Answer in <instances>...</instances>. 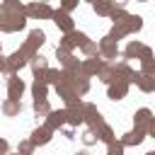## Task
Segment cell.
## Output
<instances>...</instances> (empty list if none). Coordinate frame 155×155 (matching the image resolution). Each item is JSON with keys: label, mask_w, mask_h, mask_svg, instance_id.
Instances as JSON below:
<instances>
[{"label": "cell", "mask_w": 155, "mask_h": 155, "mask_svg": "<svg viewBox=\"0 0 155 155\" xmlns=\"http://www.w3.org/2000/svg\"><path fill=\"white\" fill-rule=\"evenodd\" d=\"M92 10H94L97 17H111L114 2H111V0H94V2H92Z\"/></svg>", "instance_id": "cell-22"}, {"label": "cell", "mask_w": 155, "mask_h": 155, "mask_svg": "<svg viewBox=\"0 0 155 155\" xmlns=\"http://www.w3.org/2000/svg\"><path fill=\"white\" fill-rule=\"evenodd\" d=\"M80 140H82V145H97V140H99V136H97V131L94 128H85L82 131V136H80Z\"/></svg>", "instance_id": "cell-29"}, {"label": "cell", "mask_w": 155, "mask_h": 155, "mask_svg": "<svg viewBox=\"0 0 155 155\" xmlns=\"http://www.w3.org/2000/svg\"><path fill=\"white\" fill-rule=\"evenodd\" d=\"M2 2H10V0H2Z\"/></svg>", "instance_id": "cell-48"}, {"label": "cell", "mask_w": 155, "mask_h": 155, "mask_svg": "<svg viewBox=\"0 0 155 155\" xmlns=\"http://www.w3.org/2000/svg\"><path fill=\"white\" fill-rule=\"evenodd\" d=\"M17 155H19V153H17Z\"/></svg>", "instance_id": "cell-49"}, {"label": "cell", "mask_w": 155, "mask_h": 155, "mask_svg": "<svg viewBox=\"0 0 155 155\" xmlns=\"http://www.w3.org/2000/svg\"><path fill=\"white\" fill-rule=\"evenodd\" d=\"M82 124H85V116H82V104L70 107V109H68V126L78 128V126H82Z\"/></svg>", "instance_id": "cell-25"}, {"label": "cell", "mask_w": 155, "mask_h": 155, "mask_svg": "<svg viewBox=\"0 0 155 155\" xmlns=\"http://www.w3.org/2000/svg\"><path fill=\"white\" fill-rule=\"evenodd\" d=\"M148 133L155 138V116H153V121H150V126H148Z\"/></svg>", "instance_id": "cell-40"}, {"label": "cell", "mask_w": 155, "mask_h": 155, "mask_svg": "<svg viewBox=\"0 0 155 155\" xmlns=\"http://www.w3.org/2000/svg\"><path fill=\"white\" fill-rule=\"evenodd\" d=\"M140 73L155 75V58H150V61H140Z\"/></svg>", "instance_id": "cell-33"}, {"label": "cell", "mask_w": 155, "mask_h": 155, "mask_svg": "<svg viewBox=\"0 0 155 155\" xmlns=\"http://www.w3.org/2000/svg\"><path fill=\"white\" fill-rule=\"evenodd\" d=\"M143 138H145V131H140V128H133V131L124 133L119 143H121L124 148H136V145H140V143H143Z\"/></svg>", "instance_id": "cell-15"}, {"label": "cell", "mask_w": 155, "mask_h": 155, "mask_svg": "<svg viewBox=\"0 0 155 155\" xmlns=\"http://www.w3.org/2000/svg\"><path fill=\"white\" fill-rule=\"evenodd\" d=\"M143 48H145V44L143 41H138V39H131L128 44H126V48H124V61H131V58H140V53H143Z\"/></svg>", "instance_id": "cell-16"}, {"label": "cell", "mask_w": 155, "mask_h": 155, "mask_svg": "<svg viewBox=\"0 0 155 155\" xmlns=\"http://www.w3.org/2000/svg\"><path fill=\"white\" fill-rule=\"evenodd\" d=\"M27 5H22L19 0H10L2 2V12H0V31L5 34H15L19 29L27 27Z\"/></svg>", "instance_id": "cell-1"}, {"label": "cell", "mask_w": 155, "mask_h": 155, "mask_svg": "<svg viewBox=\"0 0 155 155\" xmlns=\"http://www.w3.org/2000/svg\"><path fill=\"white\" fill-rule=\"evenodd\" d=\"M36 56V51L31 48V46H27V44H22L12 56H7L5 61H7V75H17L24 65H29V61Z\"/></svg>", "instance_id": "cell-2"}, {"label": "cell", "mask_w": 155, "mask_h": 155, "mask_svg": "<svg viewBox=\"0 0 155 155\" xmlns=\"http://www.w3.org/2000/svg\"><path fill=\"white\" fill-rule=\"evenodd\" d=\"M136 2H148V0H136Z\"/></svg>", "instance_id": "cell-43"}, {"label": "cell", "mask_w": 155, "mask_h": 155, "mask_svg": "<svg viewBox=\"0 0 155 155\" xmlns=\"http://www.w3.org/2000/svg\"><path fill=\"white\" fill-rule=\"evenodd\" d=\"M102 58H85L82 61V65H80V73L82 75H87V78H94L97 73H99V68H102Z\"/></svg>", "instance_id": "cell-18"}, {"label": "cell", "mask_w": 155, "mask_h": 155, "mask_svg": "<svg viewBox=\"0 0 155 155\" xmlns=\"http://www.w3.org/2000/svg\"><path fill=\"white\" fill-rule=\"evenodd\" d=\"M107 155H124V145H121V143H111V145H107Z\"/></svg>", "instance_id": "cell-35"}, {"label": "cell", "mask_w": 155, "mask_h": 155, "mask_svg": "<svg viewBox=\"0 0 155 155\" xmlns=\"http://www.w3.org/2000/svg\"><path fill=\"white\" fill-rule=\"evenodd\" d=\"M133 85H136L140 92L150 94V92H155V75H148V73L136 70V75H133Z\"/></svg>", "instance_id": "cell-10"}, {"label": "cell", "mask_w": 155, "mask_h": 155, "mask_svg": "<svg viewBox=\"0 0 155 155\" xmlns=\"http://www.w3.org/2000/svg\"><path fill=\"white\" fill-rule=\"evenodd\" d=\"M0 109H2L5 116H19V114H22V102H19V99H5V102L0 104Z\"/></svg>", "instance_id": "cell-24"}, {"label": "cell", "mask_w": 155, "mask_h": 155, "mask_svg": "<svg viewBox=\"0 0 155 155\" xmlns=\"http://www.w3.org/2000/svg\"><path fill=\"white\" fill-rule=\"evenodd\" d=\"M82 116H85V124H87V128H99L102 124H107L104 121V116H102V111L92 104V102H82Z\"/></svg>", "instance_id": "cell-4"}, {"label": "cell", "mask_w": 155, "mask_h": 155, "mask_svg": "<svg viewBox=\"0 0 155 155\" xmlns=\"http://www.w3.org/2000/svg\"><path fill=\"white\" fill-rule=\"evenodd\" d=\"M51 111H53V107L48 104V99H36V102H34V114H36V116H44V119H46Z\"/></svg>", "instance_id": "cell-27"}, {"label": "cell", "mask_w": 155, "mask_h": 155, "mask_svg": "<svg viewBox=\"0 0 155 155\" xmlns=\"http://www.w3.org/2000/svg\"><path fill=\"white\" fill-rule=\"evenodd\" d=\"M0 12H2V5H0Z\"/></svg>", "instance_id": "cell-47"}, {"label": "cell", "mask_w": 155, "mask_h": 155, "mask_svg": "<svg viewBox=\"0 0 155 155\" xmlns=\"http://www.w3.org/2000/svg\"><path fill=\"white\" fill-rule=\"evenodd\" d=\"M111 2H114V7H116V10H126V5H128L131 0H111Z\"/></svg>", "instance_id": "cell-39"}, {"label": "cell", "mask_w": 155, "mask_h": 155, "mask_svg": "<svg viewBox=\"0 0 155 155\" xmlns=\"http://www.w3.org/2000/svg\"><path fill=\"white\" fill-rule=\"evenodd\" d=\"M24 90H27V85L22 78H17V75L7 78V99H19L24 94Z\"/></svg>", "instance_id": "cell-12"}, {"label": "cell", "mask_w": 155, "mask_h": 155, "mask_svg": "<svg viewBox=\"0 0 155 155\" xmlns=\"http://www.w3.org/2000/svg\"><path fill=\"white\" fill-rule=\"evenodd\" d=\"M99 56H102V61H109V63H111V58L119 56V44H116L114 39L104 36V39L99 41Z\"/></svg>", "instance_id": "cell-11"}, {"label": "cell", "mask_w": 155, "mask_h": 155, "mask_svg": "<svg viewBox=\"0 0 155 155\" xmlns=\"http://www.w3.org/2000/svg\"><path fill=\"white\" fill-rule=\"evenodd\" d=\"M87 41H90V39H87V34H82V31H68V34H63V39L58 41V48H65V51L73 53V48H82Z\"/></svg>", "instance_id": "cell-3"}, {"label": "cell", "mask_w": 155, "mask_h": 155, "mask_svg": "<svg viewBox=\"0 0 155 155\" xmlns=\"http://www.w3.org/2000/svg\"><path fill=\"white\" fill-rule=\"evenodd\" d=\"M7 153H10V143H7V138L0 136V155H7Z\"/></svg>", "instance_id": "cell-38"}, {"label": "cell", "mask_w": 155, "mask_h": 155, "mask_svg": "<svg viewBox=\"0 0 155 155\" xmlns=\"http://www.w3.org/2000/svg\"><path fill=\"white\" fill-rule=\"evenodd\" d=\"M114 70H116V78L126 80L128 85L133 82V75H136V70L131 68V63H128V61H119V63H114Z\"/></svg>", "instance_id": "cell-19"}, {"label": "cell", "mask_w": 155, "mask_h": 155, "mask_svg": "<svg viewBox=\"0 0 155 155\" xmlns=\"http://www.w3.org/2000/svg\"><path fill=\"white\" fill-rule=\"evenodd\" d=\"M97 78H99L104 85L114 82V80H116V70H114V63L104 61V63H102V68H99V73H97Z\"/></svg>", "instance_id": "cell-21"}, {"label": "cell", "mask_w": 155, "mask_h": 155, "mask_svg": "<svg viewBox=\"0 0 155 155\" xmlns=\"http://www.w3.org/2000/svg\"><path fill=\"white\" fill-rule=\"evenodd\" d=\"M75 155H90V153H87V150H80V153H75Z\"/></svg>", "instance_id": "cell-41"}, {"label": "cell", "mask_w": 155, "mask_h": 155, "mask_svg": "<svg viewBox=\"0 0 155 155\" xmlns=\"http://www.w3.org/2000/svg\"><path fill=\"white\" fill-rule=\"evenodd\" d=\"M128 82L126 80H121V78H116L114 82H109L107 85V97L111 99V102H119V99H124L126 94H128Z\"/></svg>", "instance_id": "cell-8"}, {"label": "cell", "mask_w": 155, "mask_h": 155, "mask_svg": "<svg viewBox=\"0 0 155 155\" xmlns=\"http://www.w3.org/2000/svg\"><path fill=\"white\" fill-rule=\"evenodd\" d=\"M34 148H36V145H34L29 138H24V140H19V145H17V153H19V155H31V153H34Z\"/></svg>", "instance_id": "cell-31"}, {"label": "cell", "mask_w": 155, "mask_h": 155, "mask_svg": "<svg viewBox=\"0 0 155 155\" xmlns=\"http://www.w3.org/2000/svg\"><path fill=\"white\" fill-rule=\"evenodd\" d=\"M78 2H80V0H61V5H58V7H61L63 12H68V15H70V12L78 7Z\"/></svg>", "instance_id": "cell-34"}, {"label": "cell", "mask_w": 155, "mask_h": 155, "mask_svg": "<svg viewBox=\"0 0 155 155\" xmlns=\"http://www.w3.org/2000/svg\"><path fill=\"white\" fill-rule=\"evenodd\" d=\"M97 136H99V140H102V143H107V145L116 143V133H114V128H111L109 124H102V126L97 128Z\"/></svg>", "instance_id": "cell-26"}, {"label": "cell", "mask_w": 155, "mask_h": 155, "mask_svg": "<svg viewBox=\"0 0 155 155\" xmlns=\"http://www.w3.org/2000/svg\"><path fill=\"white\" fill-rule=\"evenodd\" d=\"M51 138H53V131L48 128V126H36L34 131H31V136H29V140L39 148V145H46V143H51Z\"/></svg>", "instance_id": "cell-13"}, {"label": "cell", "mask_w": 155, "mask_h": 155, "mask_svg": "<svg viewBox=\"0 0 155 155\" xmlns=\"http://www.w3.org/2000/svg\"><path fill=\"white\" fill-rule=\"evenodd\" d=\"M61 133H63V138H68V140H73V138H75V128H73V126H63V128H61Z\"/></svg>", "instance_id": "cell-36"}, {"label": "cell", "mask_w": 155, "mask_h": 155, "mask_svg": "<svg viewBox=\"0 0 155 155\" xmlns=\"http://www.w3.org/2000/svg\"><path fill=\"white\" fill-rule=\"evenodd\" d=\"M27 17H29V19H51V17H53V10H51L48 2L34 0V2L27 5Z\"/></svg>", "instance_id": "cell-5"}, {"label": "cell", "mask_w": 155, "mask_h": 155, "mask_svg": "<svg viewBox=\"0 0 155 155\" xmlns=\"http://www.w3.org/2000/svg\"><path fill=\"white\" fill-rule=\"evenodd\" d=\"M150 58H155V56H153V48H150V46H145V48H143V53H140V58H138V61H150Z\"/></svg>", "instance_id": "cell-37"}, {"label": "cell", "mask_w": 155, "mask_h": 155, "mask_svg": "<svg viewBox=\"0 0 155 155\" xmlns=\"http://www.w3.org/2000/svg\"><path fill=\"white\" fill-rule=\"evenodd\" d=\"M51 22L63 31V34H68V31H75V19L68 15V12H63L61 7L58 10H53V17H51Z\"/></svg>", "instance_id": "cell-7"}, {"label": "cell", "mask_w": 155, "mask_h": 155, "mask_svg": "<svg viewBox=\"0 0 155 155\" xmlns=\"http://www.w3.org/2000/svg\"><path fill=\"white\" fill-rule=\"evenodd\" d=\"M82 53H85L87 58H102V56H99V44H97V41H87V44L82 46Z\"/></svg>", "instance_id": "cell-30"}, {"label": "cell", "mask_w": 155, "mask_h": 155, "mask_svg": "<svg viewBox=\"0 0 155 155\" xmlns=\"http://www.w3.org/2000/svg\"><path fill=\"white\" fill-rule=\"evenodd\" d=\"M107 36H109V39H114V41L119 44V39H124V36H126V31H124L121 27H116V24H114V27L109 29V34H107Z\"/></svg>", "instance_id": "cell-32"}, {"label": "cell", "mask_w": 155, "mask_h": 155, "mask_svg": "<svg viewBox=\"0 0 155 155\" xmlns=\"http://www.w3.org/2000/svg\"><path fill=\"white\" fill-rule=\"evenodd\" d=\"M31 94H34V102H36V99H46V94H48V82L41 80V78H34V82H31Z\"/></svg>", "instance_id": "cell-23"}, {"label": "cell", "mask_w": 155, "mask_h": 155, "mask_svg": "<svg viewBox=\"0 0 155 155\" xmlns=\"http://www.w3.org/2000/svg\"><path fill=\"white\" fill-rule=\"evenodd\" d=\"M0 56H2V46H0Z\"/></svg>", "instance_id": "cell-46"}, {"label": "cell", "mask_w": 155, "mask_h": 155, "mask_svg": "<svg viewBox=\"0 0 155 155\" xmlns=\"http://www.w3.org/2000/svg\"><path fill=\"white\" fill-rule=\"evenodd\" d=\"M51 131H61L63 126H68V109H53L48 116H46V124Z\"/></svg>", "instance_id": "cell-9"}, {"label": "cell", "mask_w": 155, "mask_h": 155, "mask_svg": "<svg viewBox=\"0 0 155 155\" xmlns=\"http://www.w3.org/2000/svg\"><path fill=\"white\" fill-rule=\"evenodd\" d=\"M36 78H41V80H46L48 85H53V87H56V85H58V80H61V70H58V68H48L44 75H36Z\"/></svg>", "instance_id": "cell-28"}, {"label": "cell", "mask_w": 155, "mask_h": 155, "mask_svg": "<svg viewBox=\"0 0 155 155\" xmlns=\"http://www.w3.org/2000/svg\"><path fill=\"white\" fill-rule=\"evenodd\" d=\"M56 58H58V63L63 65V70L80 73V65H82V61H80V58H75L70 51H65V48H58V46H56Z\"/></svg>", "instance_id": "cell-6"}, {"label": "cell", "mask_w": 155, "mask_h": 155, "mask_svg": "<svg viewBox=\"0 0 155 155\" xmlns=\"http://www.w3.org/2000/svg\"><path fill=\"white\" fill-rule=\"evenodd\" d=\"M87 2H90V5H92V2H94V0H87Z\"/></svg>", "instance_id": "cell-45"}, {"label": "cell", "mask_w": 155, "mask_h": 155, "mask_svg": "<svg viewBox=\"0 0 155 155\" xmlns=\"http://www.w3.org/2000/svg\"><path fill=\"white\" fill-rule=\"evenodd\" d=\"M29 68H31V73H34V78H36V75H44V73H46L51 65H48V58H46V56L36 53V56L29 61Z\"/></svg>", "instance_id": "cell-20"}, {"label": "cell", "mask_w": 155, "mask_h": 155, "mask_svg": "<svg viewBox=\"0 0 155 155\" xmlns=\"http://www.w3.org/2000/svg\"><path fill=\"white\" fill-rule=\"evenodd\" d=\"M39 2H48V0H39Z\"/></svg>", "instance_id": "cell-44"}, {"label": "cell", "mask_w": 155, "mask_h": 155, "mask_svg": "<svg viewBox=\"0 0 155 155\" xmlns=\"http://www.w3.org/2000/svg\"><path fill=\"white\" fill-rule=\"evenodd\" d=\"M27 46H31L36 53H39V48L46 44V34H44V29H31L29 34H27V41H24Z\"/></svg>", "instance_id": "cell-17"}, {"label": "cell", "mask_w": 155, "mask_h": 155, "mask_svg": "<svg viewBox=\"0 0 155 155\" xmlns=\"http://www.w3.org/2000/svg\"><path fill=\"white\" fill-rule=\"evenodd\" d=\"M145 155H155V150H150V153H145Z\"/></svg>", "instance_id": "cell-42"}, {"label": "cell", "mask_w": 155, "mask_h": 155, "mask_svg": "<svg viewBox=\"0 0 155 155\" xmlns=\"http://www.w3.org/2000/svg\"><path fill=\"white\" fill-rule=\"evenodd\" d=\"M150 121H153V111H150L148 107H140V109L133 114V124H136V128H140V131H145V133H148Z\"/></svg>", "instance_id": "cell-14"}]
</instances>
